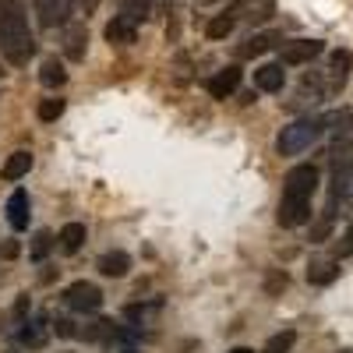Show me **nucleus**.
Masks as SVG:
<instances>
[{"mask_svg":"<svg viewBox=\"0 0 353 353\" xmlns=\"http://www.w3.org/2000/svg\"><path fill=\"white\" fill-rule=\"evenodd\" d=\"M318 191V166L314 163H297L286 181H283V198H279V212L276 223L283 230H297L304 223H311V198Z\"/></svg>","mask_w":353,"mask_h":353,"instance_id":"f257e3e1","label":"nucleus"},{"mask_svg":"<svg viewBox=\"0 0 353 353\" xmlns=\"http://www.w3.org/2000/svg\"><path fill=\"white\" fill-rule=\"evenodd\" d=\"M36 53V36L28 28L21 0H0V57L11 68H25Z\"/></svg>","mask_w":353,"mask_h":353,"instance_id":"f03ea898","label":"nucleus"},{"mask_svg":"<svg viewBox=\"0 0 353 353\" xmlns=\"http://www.w3.org/2000/svg\"><path fill=\"white\" fill-rule=\"evenodd\" d=\"M325 128H329V121H321V117H301V121H293V124H286L279 131L276 152L279 156H301V152L311 149L321 134H325Z\"/></svg>","mask_w":353,"mask_h":353,"instance_id":"7ed1b4c3","label":"nucleus"},{"mask_svg":"<svg viewBox=\"0 0 353 353\" xmlns=\"http://www.w3.org/2000/svg\"><path fill=\"white\" fill-rule=\"evenodd\" d=\"M346 201H353V156L332 159V181H329V209H325V216L332 219L336 209H343Z\"/></svg>","mask_w":353,"mask_h":353,"instance_id":"20e7f679","label":"nucleus"},{"mask_svg":"<svg viewBox=\"0 0 353 353\" xmlns=\"http://www.w3.org/2000/svg\"><path fill=\"white\" fill-rule=\"evenodd\" d=\"M64 304L71 311H81V314H96L103 307V290L96 283H88V279H78L64 290Z\"/></svg>","mask_w":353,"mask_h":353,"instance_id":"39448f33","label":"nucleus"},{"mask_svg":"<svg viewBox=\"0 0 353 353\" xmlns=\"http://www.w3.org/2000/svg\"><path fill=\"white\" fill-rule=\"evenodd\" d=\"M321 53H325V43L321 39H293V43H283L279 64L283 68H304V64L318 61Z\"/></svg>","mask_w":353,"mask_h":353,"instance_id":"423d86ee","label":"nucleus"},{"mask_svg":"<svg viewBox=\"0 0 353 353\" xmlns=\"http://www.w3.org/2000/svg\"><path fill=\"white\" fill-rule=\"evenodd\" d=\"M74 4L78 0H32V11H36L43 28H57V25L64 28L74 14Z\"/></svg>","mask_w":353,"mask_h":353,"instance_id":"0eeeda50","label":"nucleus"},{"mask_svg":"<svg viewBox=\"0 0 353 353\" xmlns=\"http://www.w3.org/2000/svg\"><path fill=\"white\" fill-rule=\"evenodd\" d=\"M241 78H244V71H241L237 64H230V68L216 71L209 81H205V92H209L212 99H230V96L241 88Z\"/></svg>","mask_w":353,"mask_h":353,"instance_id":"6e6552de","label":"nucleus"},{"mask_svg":"<svg viewBox=\"0 0 353 353\" xmlns=\"http://www.w3.org/2000/svg\"><path fill=\"white\" fill-rule=\"evenodd\" d=\"M350 71H353V53H350V50H332V57H329V71H325V78H329V92H343L346 81H350Z\"/></svg>","mask_w":353,"mask_h":353,"instance_id":"1a4fd4ad","label":"nucleus"},{"mask_svg":"<svg viewBox=\"0 0 353 353\" xmlns=\"http://www.w3.org/2000/svg\"><path fill=\"white\" fill-rule=\"evenodd\" d=\"M85 53H88V32H85V25L81 21H68L64 25V57L74 64L85 61Z\"/></svg>","mask_w":353,"mask_h":353,"instance_id":"9d476101","label":"nucleus"},{"mask_svg":"<svg viewBox=\"0 0 353 353\" xmlns=\"http://www.w3.org/2000/svg\"><path fill=\"white\" fill-rule=\"evenodd\" d=\"M4 212H8V223H11V230H25L28 226V191L25 188H14L11 194H8V205H4Z\"/></svg>","mask_w":353,"mask_h":353,"instance_id":"9b49d317","label":"nucleus"},{"mask_svg":"<svg viewBox=\"0 0 353 353\" xmlns=\"http://www.w3.org/2000/svg\"><path fill=\"white\" fill-rule=\"evenodd\" d=\"M283 85H286V71H283L279 61L261 64L254 71V88H258V92H283Z\"/></svg>","mask_w":353,"mask_h":353,"instance_id":"f8f14e48","label":"nucleus"},{"mask_svg":"<svg viewBox=\"0 0 353 353\" xmlns=\"http://www.w3.org/2000/svg\"><path fill=\"white\" fill-rule=\"evenodd\" d=\"M339 279V258H314L307 265V283L311 286H329Z\"/></svg>","mask_w":353,"mask_h":353,"instance_id":"ddd939ff","label":"nucleus"},{"mask_svg":"<svg viewBox=\"0 0 353 353\" xmlns=\"http://www.w3.org/2000/svg\"><path fill=\"white\" fill-rule=\"evenodd\" d=\"M96 269L110 279H124L131 272V254L128 251H106L99 261H96Z\"/></svg>","mask_w":353,"mask_h":353,"instance_id":"4468645a","label":"nucleus"},{"mask_svg":"<svg viewBox=\"0 0 353 353\" xmlns=\"http://www.w3.org/2000/svg\"><path fill=\"white\" fill-rule=\"evenodd\" d=\"M28 170H32V152H28V149H18V152L8 156L4 166H0V176H4L8 184H14V181H21V176H28Z\"/></svg>","mask_w":353,"mask_h":353,"instance_id":"2eb2a0df","label":"nucleus"},{"mask_svg":"<svg viewBox=\"0 0 353 353\" xmlns=\"http://www.w3.org/2000/svg\"><path fill=\"white\" fill-rule=\"evenodd\" d=\"M134 36H138V25H131V21L121 18V14L106 25V43H110V46H128V43H134Z\"/></svg>","mask_w":353,"mask_h":353,"instance_id":"dca6fc26","label":"nucleus"},{"mask_svg":"<svg viewBox=\"0 0 353 353\" xmlns=\"http://www.w3.org/2000/svg\"><path fill=\"white\" fill-rule=\"evenodd\" d=\"M85 237H88L85 223H64V230L57 233V241H61V251L64 254H78L81 244H85Z\"/></svg>","mask_w":353,"mask_h":353,"instance_id":"f3484780","label":"nucleus"},{"mask_svg":"<svg viewBox=\"0 0 353 353\" xmlns=\"http://www.w3.org/2000/svg\"><path fill=\"white\" fill-rule=\"evenodd\" d=\"M276 43H283V36H276V32H261V36H251L244 46H237V57H261V53H269Z\"/></svg>","mask_w":353,"mask_h":353,"instance_id":"a211bd4d","label":"nucleus"},{"mask_svg":"<svg viewBox=\"0 0 353 353\" xmlns=\"http://www.w3.org/2000/svg\"><path fill=\"white\" fill-rule=\"evenodd\" d=\"M156 0H121V18H128L131 25H141L152 18Z\"/></svg>","mask_w":353,"mask_h":353,"instance_id":"6ab92c4d","label":"nucleus"},{"mask_svg":"<svg viewBox=\"0 0 353 353\" xmlns=\"http://www.w3.org/2000/svg\"><path fill=\"white\" fill-rule=\"evenodd\" d=\"M39 81H43L46 88H64V85H68V71H64V64L57 61V57L43 61V68H39Z\"/></svg>","mask_w":353,"mask_h":353,"instance_id":"aec40b11","label":"nucleus"},{"mask_svg":"<svg viewBox=\"0 0 353 353\" xmlns=\"http://www.w3.org/2000/svg\"><path fill=\"white\" fill-rule=\"evenodd\" d=\"M233 25H237V18H233V14H216V18L205 21V36H209L212 43H219V39H226L233 32Z\"/></svg>","mask_w":353,"mask_h":353,"instance_id":"412c9836","label":"nucleus"},{"mask_svg":"<svg viewBox=\"0 0 353 353\" xmlns=\"http://www.w3.org/2000/svg\"><path fill=\"white\" fill-rule=\"evenodd\" d=\"M64 99L61 96H50V99H39V106H36V117H39V121L43 124H53V121H61V117H64Z\"/></svg>","mask_w":353,"mask_h":353,"instance_id":"4be33fe9","label":"nucleus"},{"mask_svg":"<svg viewBox=\"0 0 353 353\" xmlns=\"http://www.w3.org/2000/svg\"><path fill=\"white\" fill-rule=\"evenodd\" d=\"M18 339H21L25 346L39 350V346L46 343V321H43V318H39V321H25V329L18 332Z\"/></svg>","mask_w":353,"mask_h":353,"instance_id":"5701e85b","label":"nucleus"},{"mask_svg":"<svg viewBox=\"0 0 353 353\" xmlns=\"http://www.w3.org/2000/svg\"><path fill=\"white\" fill-rule=\"evenodd\" d=\"M293 343H297V332H293V329H283V332L269 336V343H265V350H261V353H290V350H293Z\"/></svg>","mask_w":353,"mask_h":353,"instance_id":"b1692460","label":"nucleus"},{"mask_svg":"<svg viewBox=\"0 0 353 353\" xmlns=\"http://www.w3.org/2000/svg\"><path fill=\"white\" fill-rule=\"evenodd\" d=\"M81 336H85V339H92V343H96V339H110V336H113V321L99 318V321H92V325H88Z\"/></svg>","mask_w":353,"mask_h":353,"instance_id":"393cba45","label":"nucleus"},{"mask_svg":"<svg viewBox=\"0 0 353 353\" xmlns=\"http://www.w3.org/2000/svg\"><path fill=\"white\" fill-rule=\"evenodd\" d=\"M50 248H53V233H36V244H32V261H46V254H50Z\"/></svg>","mask_w":353,"mask_h":353,"instance_id":"a878e982","label":"nucleus"},{"mask_svg":"<svg viewBox=\"0 0 353 353\" xmlns=\"http://www.w3.org/2000/svg\"><path fill=\"white\" fill-rule=\"evenodd\" d=\"M272 11H276V4H272V0H261L258 8L251 4V21H269V18H272Z\"/></svg>","mask_w":353,"mask_h":353,"instance_id":"bb28decb","label":"nucleus"},{"mask_svg":"<svg viewBox=\"0 0 353 353\" xmlns=\"http://www.w3.org/2000/svg\"><path fill=\"white\" fill-rule=\"evenodd\" d=\"M353 254V223L346 226V233L339 237V248H336V258H350Z\"/></svg>","mask_w":353,"mask_h":353,"instance_id":"cd10ccee","label":"nucleus"},{"mask_svg":"<svg viewBox=\"0 0 353 353\" xmlns=\"http://www.w3.org/2000/svg\"><path fill=\"white\" fill-rule=\"evenodd\" d=\"M286 283H290V279H286V272L279 269V272H272L269 279H265V293H279V290H286Z\"/></svg>","mask_w":353,"mask_h":353,"instance_id":"c85d7f7f","label":"nucleus"},{"mask_svg":"<svg viewBox=\"0 0 353 353\" xmlns=\"http://www.w3.org/2000/svg\"><path fill=\"white\" fill-rule=\"evenodd\" d=\"M53 332H57V336H64V339L78 336V329H74V321H71V318H57V321H53Z\"/></svg>","mask_w":353,"mask_h":353,"instance_id":"c756f323","label":"nucleus"},{"mask_svg":"<svg viewBox=\"0 0 353 353\" xmlns=\"http://www.w3.org/2000/svg\"><path fill=\"white\" fill-rule=\"evenodd\" d=\"M18 241H4V244H0V258H4V261H14L18 258Z\"/></svg>","mask_w":353,"mask_h":353,"instance_id":"7c9ffc66","label":"nucleus"},{"mask_svg":"<svg viewBox=\"0 0 353 353\" xmlns=\"http://www.w3.org/2000/svg\"><path fill=\"white\" fill-rule=\"evenodd\" d=\"M25 311H28V293H21L14 301V318H25Z\"/></svg>","mask_w":353,"mask_h":353,"instance_id":"2f4dec72","label":"nucleus"},{"mask_svg":"<svg viewBox=\"0 0 353 353\" xmlns=\"http://www.w3.org/2000/svg\"><path fill=\"white\" fill-rule=\"evenodd\" d=\"M78 4H81V11H85V14H92V11L99 8V0H78Z\"/></svg>","mask_w":353,"mask_h":353,"instance_id":"473e14b6","label":"nucleus"},{"mask_svg":"<svg viewBox=\"0 0 353 353\" xmlns=\"http://www.w3.org/2000/svg\"><path fill=\"white\" fill-rule=\"evenodd\" d=\"M230 353H254L251 346H237V350H230Z\"/></svg>","mask_w":353,"mask_h":353,"instance_id":"72a5a7b5","label":"nucleus"},{"mask_svg":"<svg viewBox=\"0 0 353 353\" xmlns=\"http://www.w3.org/2000/svg\"><path fill=\"white\" fill-rule=\"evenodd\" d=\"M198 4H201V8H209V4H219V0H198Z\"/></svg>","mask_w":353,"mask_h":353,"instance_id":"f704fd0d","label":"nucleus"},{"mask_svg":"<svg viewBox=\"0 0 353 353\" xmlns=\"http://www.w3.org/2000/svg\"><path fill=\"white\" fill-rule=\"evenodd\" d=\"M156 4H159V8H170V4H173V0H156Z\"/></svg>","mask_w":353,"mask_h":353,"instance_id":"c9c22d12","label":"nucleus"},{"mask_svg":"<svg viewBox=\"0 0 353 353\" xmlns=\"http://www.w3.org/2000/svg\"><path fill=\"white\" fill-rule=\"evenodd\" d=\"M339 353H353V350H339Z\"/></svg>","mask_w":353,"mask_h":353,"instance_id":"e433bc0d","label":"nucleus"},{"mask_svg":"<svg viewBox=\"0 0 353 353\" xmlns=\"http://www.w3.org/2000/svg\"><path fill=\"white\" fill-rule=\"evenodd\" d=\"M0 74H4V71H0Z\"/></svg>","mask_w":353,"mask_h":353,"instance_id":"4c0bfd02","label":"nucleus"}]
</instances>
